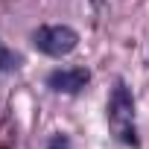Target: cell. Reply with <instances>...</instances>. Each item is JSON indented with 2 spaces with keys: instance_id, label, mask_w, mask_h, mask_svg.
I'll return each mask as SVG.
<instances>
[{
  "instance_id": "obj_1",
  "label": "cell",
  "mask_w": 149,
  "mask_h": 149,
  "mask_svg": "<svg viewBox=\"0 0 149 149\" xmlns=\"http://www.w3.org/2000/svg\"><path fill=\"white\" fill-rule=\"evenodd\" d=\"M108 126L117 134V140H123L126 146H137V132H134V100L129 94V88L123 82L114 85L111 97H108Z\"/></svg>"
},
{
  "instance_id": "obj_2",
  "label": "cell",
  "mask_w": 149,
  "mask_h": 149,
  "mask_svg": "<svg viewBox=\"0 0 149 149\" xmlns=\"http://www.w3.org/2000/svg\"><path fill=\"white\" fill-rule=\"evenodd\" d=\"M32 44H35V50H41L44 56L61 58V56H67V53L76 50L79 32L73 29V26H64V24H58V26H38V29L32 32Z\"/></svg>"
},
{
  "instance_id": "obj_3",
  "label": "cell",
  "mask_w": 149,
  "mask_h": 149,
  "mask_svg": "<svg viewBox=\"0 0 149 149\" xmlns=\"http://www.w3.org/2000/svg\"><path fill=\"white\" fill-rule=\"evenodd\" d=\"M88 82H91V73L85 67H64V70H53L47 76V85L58 94H79Z\"/></svg>"
},
{
  "instance_id": "obj_4",
  "label": "cell",
  "mask_w": 149,
  "mask_h": 149,
  "mask_svg": "<svg viewBox=\"0 0 149 149\" xmlns=\"http://www.w3.org/2000/svg\"><path fill=\"white\" fill-rule=\"evenodd\" d=\"M15 67H21V56L0 41V70H15Z\"/></svg>"
},
{
  "instance_id": "obj_5",
  "label": "cell",
  "mask_w": 149,
  "mask_h": 149,
  "mask_svg": "<svg viewBox=\"0 0 149 149\" xmlns=\"http://www.w3.org/2000/svg\"><path fill=\"white\" fill-rule=\"evenodd\" d=\"M50 149H67V140H64V137H56V140L50 143Z\"/></svg>"
}]
</instances>
